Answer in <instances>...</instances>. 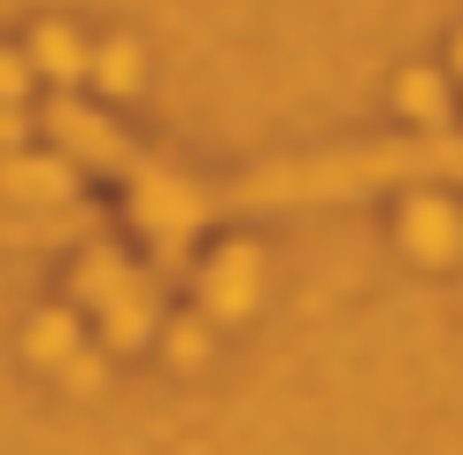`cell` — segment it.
I'll list each match as a JSON object with an SVG mask.
<instances>
[{
  "label": "cell",
  "instance_id": "5b68a950",
  "mask_svg": "<svg viewBox=\"0 0 463 455\" xmlns=\"http://www.w3.org/2000/svg\"><path fill=\"white\" fill-rule=\"evenodd\" d=\"M24 62H32V78H47V85H85V39L70 32V24H39Z\"/></svg>",
  "mask_w": 463,
  "mask_h": 455
},
{
  "label": "cell",
  "instance_id": "52a82bcc",
  "mask_svg": "<svg viewBox=\"0 0 463 455\" xmlns=\"http://www.w3.org/2000/svg\"><path fill=\"white\" fill-rule=\"evenodd\" d=\"M47 131H54V139H78L85 163H124V139H116V131H100L78 100H54V109H47Z\"/></svg>",
  "mask_w": 463,
  "mask_h": 455
},
{
  "label": "cell",
  "instance_id": "5bb4252c",
  "mask_svg": "<svg viewBox=\"0 0 463 455\" xmlns=\"http://www.w3.org/2000/svg\"><path fill=\"white\" fill-rule=\"evenodd\" d=\"M62 371H70V386H78V393H93V386H100V355H70Z\"/></svg>",
  "mask_w": 463,
  "mask_h": 455
},
{
  "label": "cell",
  "instance_id": "277c9868",
  "mask_svg": "<svg viewBox=\"0 0 463 455\" xmlns=\"http://www.w3.org/2000/svg\"><path fill=\"white\" fill-rule=\"evenodd\" d=\"M402 247L425 255V262H448L463 247V216L448 209V201H410V209H402Z\"/></svg>",
  "mask_w": 463,
  "mask_h": 455
},
{
  "label": "cell",
  "instance_id": "9c48e42d",
  "mask_svg": "<svg viewBox=\"0 0 463 455\" xmlns=\"http://www.w3.org/2000/svg\"><path fill=\"white\" fill-rule=\"evenodd\" d=\"M394 100H402V116H417V124H448V78L440 70H402Z\"/></svg>",
  "mask_w": 463,
  "mask_h": 455
},
{
  "label": "cell",
  "instance_id": "7c38bea8",
  "mask_svg": "<svg viewBox=\"0 0 463 455\" xmlns=\"http://www.w3.org/2000/svg\"><path fill=\"white\" fill-rule=\"evenodd\" d=\"M8 147H32V116H24V100H0V155Z\"/></svg>",
  "mask_w": 463,
  "mask_h": 455
},
{
  "label": "cell",
  "instance_id": "9a60e30c",
  "mask_svg": "<svg viewBox=\"0 0 463 455\" xmlns=\"http://www.w3.org/2000/svg\"><path fill=\"white\" fill-rule=\"evenodd\" d=\"M448 70H456V78H463V32H456V47H448Z\"/></svg>",
  "mask_w": 463,
  "mask_h": 455
},
{
  "label": "cell",
  "instance_id": "3957f363",
  "mask_svg": "<svg viewBox=\"0 0 463 455\" xmlns=\"http://www.w3.org/2000/svg\"><path fill=\"white\" fill-rule=\"evenodd\" d=\"M85 85H93L100 100H124L147 85V54H139V39H100V47H85Z\"/></svg>",
  "mask_w": 463,
  "mask_h": 455
},
{
  "label": "cell",
  "instance_id": "30bf717a",
  "mask_svg": "<svg viewBox=\"0 0 463 455\" xmlns=\"http://www.w3.org/2000/svg\"><path fill=\"white\" fill-rule=\"evenodd\" d=\"M124 286H132V270H124L116 255H85V270H78V293H85V301H100V309H109Z\"/></svg>",
  "mask_w": 463,
  "mask_h": 455
},
{
  "label": "cell",
  "instance_id": "8fae6325",
  "mask_svg": "<svg viewBox=\"0 0 463 455\" xmlns=\"http://www.w3.org/2000/svg\"><path fill=\"white\" fill-rule=\"evenodd\" d=\"M163 347H170L178 363H201V355H209V309H201V317H170V325H163Z\"/></svg>",
  "mask_w": 463,
  "mask_h": 455
},
{
  "label": "cell",
  "instance_id": "ba28073f",
  "mask_svg": "<svg viewBox=\"0 0 463 455\" xmlns=\"http://www.w3.org/2000/svg\"><path fill=\"white\" fill-rule=\"evenodd\" d=\"M24 355L62 371V363L78 355V309H47V317H32V340H24Z\"/></svg>",
  "mask_w": 463,
  "mask_h": 455
},
{
  "label": "cell",
  "instance_id": "6da1fadb",
  "mask_svg": "<svg viewBox=\"0 0 463 455\" xmlns=\"http://www.w3.org/2000/svg\"><path fill=\"white\" fill-rule=\"evenodd\" d=\"M255 286H263V262H255V247H224V255L201 270V309H209V325L248 317V309H255Z\"/></svg>",
  "mask_w": 463,
  "mask_h": 455
},
{
  "label": "cell",
  "instance_id": "4fadbf2b",
  "mask_svg": "<svg viewBox=\"0 0 463 455\" xmlns=\"http://www.w3.org/2000/svg\"><path fill=\"white\" fill-rule=\"evenodd\" d=\"M32 62H24V54H0V100H24V93H32Z\"/></svg>",
  "mask_w": 463,
  "mask_h": 455
},
{
  "label": "cell",
  "instance_id": "8992f818",
  "mask_svg": "<svg viewBox=\"0 0 463 455\" xmlns=\"http://www.w3.org/2000/svg\"><path fill=\"white\" fill-rule=\"evenodd\" d=\"M100 325H109V332H100L109 347H139L147 332H163V301H155V286H139V278H132V286L100 309Z\"/></svg>",
  "mask_w": 463,
  "mask_h": 455
},
{
  "label": "cell",
  "instance_id": "7a4b0ae2",
  "mask_svg": "<svg viewBox=\"0 0 463 455\" xmlns=\"http://www.w3.org/2000/svg\"><path fill=\"white\" fill-rule=\"evenodd\" d=\"M70 185H78V170H70L54 147H8V155H0V194H8V201H39V209H54Z\"/></svg>",
  "mask_w": 463,
  "mask_h": 455
}]
</instances>
